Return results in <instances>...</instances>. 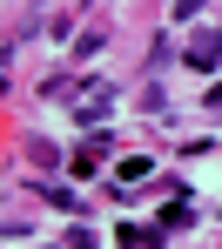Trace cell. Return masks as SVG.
Wrapping results in <instances>:
<instances>
[{
  "label": "cell",
  "instance_id": "7a4b0ae2",
  "mask_svg": "<svg viewBox=\"0 0 222 249\" xmlns=\"http://www.w3.org/2000/svg\"><path fill=\"white\" fill-rule=\"evenodd\" d=\"M162 236H169L162 222H128V229H121V249H155Z\"/></svg>",
  "mask_w": 222,
  "mask_h": 249
},
{
  "label": "cell",
  "instance_id": "3957f363",
  "mask_svg": "<svg viewBox=\"0 0 222 249\" xmlns=\"http://www.w3.org/2000/svg\"><path fill=\"white\" fill-rule=\"evenodd\" d=\"M148 175H155L148 155H128V162H121V182H148Z\"/></svg>",
  "mask_w": 222,
  "mask_h": 249
},
{
  "label": "cell",
  "instance_id": "277c9868",
  "mask_svg": "<svg viewBox=\"0 0 222 249\" xmlns=\"http://www.w3.org/2000/svg\"><path fill=\"white\" fill-rule=\"evenodd\" d=\"M188 14H202V0H175V20H188Z\"/></svg>",
  "mask_w": 222,
  "mask_h": 249
},
{
  "label": "cell",
  "instance_id": "6da1fadb",
  "mask_svg": "<svg viewBox=\"0 0 222 249\" xmlns=\"http://www.w3.org/2000/svg\"><path fill=\"white\" fill-rule=\"evenodd\" d=\"M108 115H115V88H94V94H88V101H74V122H108Z\"/></svg>",
  "mask_w": 222,
  "mask_h": 249
}]
</instances>
